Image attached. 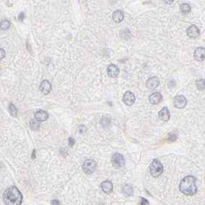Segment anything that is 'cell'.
I'll return each mask as SVG.
<instances>
[{
  "label": "cell",
  "mask_w": 205,
  "mask_h": 205,
  "mask_svg": "<svg viewBox=\"0 0 205 205\" xmlns=\"http://www.w3.org/2000/svg\"><path fill=\"white\" fill-rule=\"evenodd\" d=\"M191 6L189 4L187 3H183V4L181 5V11L183 12V14H187L191 12Z\"/></svg>",
  "instance_id": "19"
},
{
  "label": "cell",
  "mask_w": 205,
  "mask_h": 205,
  "mask_svg": "<svg viewBox=\"0 0 205 205\" xmlns=\"http://www.w3.org/2000/svg\"><path fill=\"white\" fill-rule=\"evenodd\" d=\"M30 127L32 130H37L40 128V123L36 119H32L30 121Z\"/></svg>",
  "instance_id": "21"
},
{
  "label": "cell",
  "mask_w": 205,
  "mask_h": 205,
  "mask_svg": "<svg viewBox=\"0 0 205 205\" xmlns=\"http://www.w3.org/2000/svg\"><path fill=\"white\" fill-rule=\"evenodd\" d=\"M51 204H52V205H60V201H58V200H52L51 201Z\"/></svg>",
  "instance_id": "26"
},
{
  "label": "cell",
  "mask_w": 205,
  "mask_h": 205,
  "mask_svg": "<svg viewBox=\"0 0 205 205\" xmlns=\"http://www.w3.org/2000/svg\"><path fill=\"white\" fill-rule=\"evenodd\" d=\"M180 191L185 195H193L197 191L195 177L193 176H187L184 177L180 183Z\"/></svg>",
  "instance_id": "2"
},
{
  "label": "cell",
  "mask_w": 205,
  "mask_h": 205,
  "mask_svg": "<svg viewBox=\"0 0 205 205\" xmlns=\"http://www.w3.org/2000/svg\"><path fill=\"white\" fill-rule=\"evenodd\" d=\"M96 168V163L94 160L89 159L84 161L83 165V170L84 173H87V174L93 173L95 171Z\"/></svg>",
  "instance_id": "4"
},
{
  "label": "cell",
  "mask_w": 205,
  "mask_h": 205,
  "mask_svg": "<svg viewBox=\"0 0 205 205\" xmlns=\"http://www.w3.org/2000/svg\"><path fill=\"white\" fill-rule=\"evenodd\" d=\"M40 90L43 94H48L52 90V85L48 80H45L40 83Z\"/></svg>",
  "instance_id": "10"
},
{
  "label": "cell",
  "mask_w": 205,
  "mask_h": 205,
  "mask_svg": "<svg viewBox=\"0 0 205 205\" xmlns=\"http://www.w3.org/2000/svg\"><path fill=\"white\" fill-rule=\"evenodd\" d=\"M102 191L106 193H110L113 191V183L110 181H105L101 183Z\"/></svg>",
  "instance_id": "15"
},
{
  "label": "cell",
  "mask_w": 205,
  "mask_h": 205,
  "mask_svg": "<svg viewBox=\"0 0 205 205\" xmlns=\"http://www.w3.org/2000/svg\"><path fill=\"white\" fill-rule=\"evenodd\" d=\"M124 102L127 106H132L134 104L136 97L134 94L130 91H127L124 95Z\"/></svg>",
  "instance_id": "7"
},
{
  "label": "cell",
  "mask_w": 205,
  "mask_h": 205,
  "mask_svg": "<svg viewBox=\"0 0 205 205\" xmlns=\"http://www.w3.org/2000/svg\"><path fill=\"white\" fill-rule=\"evenodd\" d=\"M119 73V68L117 66L114 65V64H111L108 66L107 68V74L110 77L115 78L118 76V74Z\"/></svg>",
  "instance_id": "12"
},
{
  "label": "cell",
  "mask_w": 205,
  "mask_h": 205,
  "mask_svg": "<svg viewBox=\"0 0 205 205\" xmlns=\"http://www.w3.org/2000/svg\"><path fill=\"white\" fill-rule=\"evenodd\" d=\"M124 15L121 10H116L113 13V19L116 22H120L124 20Z\"/></svg>",
  "instance_id": "17"
},
{
  "label": "cell",
  "mask_w": 205,
  "mask_h": 205,
  "mask_svg": "<svg viewBox=\"0 0 205 205\" xmlns=\"http://www.w3.org/2000/svg\"><path fill=\"white\" fill-rule=\"evenodd\" d=\"M24 17H25V16H24V13L23 12H21L19 16V19L20 20H22L23 19Z\"/></svg>",
  "instance_id": "28"
},
{
  "label": "cell",
  "mask_w": 205,
  "mask_h": 205,
  "mask_svg": "<svg viewBox=\"0 0 205 205\" xmlns=\"http://www.w3.org/2000/svg\"><path fill=\"white\" fill-rule=\"evenodd\" d=\"M159 79L157 76H153V77L150 78L149 80H147V86L149 89H151V90H153L158 86L159 85Z\"/></svg>",
  "instance_id": "14"
},
{
  "label": "cell",
  "mask_w": 205,
  "mask_h": 205,
  "mask_svg": "<svg viewBox=\"0 0 205 205\" xmlns=\"http://www.w3.org/2000/svg\"><path fill=\"white\" fill-rule=\"evenodd\" d=\"M74 143H75L74 140L72 137H70V139H69V145H70V147H73V146L74 145Z\"/></svg>",
  "instance_id": "27"
},
{
  "label": "cell",
  "mask_w": 205,
  "mask_h": 205,
  "mask_svg": "<svg viewBox=\"0 0 205 205\" xmlns=\"http://www.w3.org/2000/svg\"><path fill=\"white\" fill-rule=\"evenodd\" d=\"M158 115L160 119H162L163 121H168L170 119V112L168 108L163 107L162 110H160Z\"/></svg>",
  "instance_id": "16"
},
{
  "label": "cell",
  "mask_w": 205,
  "mask_h": 205,
  "mask_svg": "<svg viewBox=\"0 0 205 205\" xmlns=\"http://www.w3.org/2000/svg\"><path fill=\"white\" fill-rule=\"evenodd\" d=\"M134 193V190H133V187H131L129 184H126L124 187H123V193L124 195L127 196V197H129V196H131Z\"/></svg>",
  "instance_id": "18"
},
{
  "label": "cell",
  "mask_w": 205,
  "mask_h": 205,
  "mask_svg": "<svg viewBox=\"0 0 205 205\" xmlns=\"http://www.w3.org/2000/svg\"><path fill=\"white\" fill-rule=\"evenodd\" d=\"M112 163L116 167H121L124 165V158L120 153H115L112 157Z\"/></svg>",
  "instance_id": "6"
},
{
  "label": "cell",
  "mask_w": 205,
  "mask_h": 205,
  "mask_svg": "<svg viewBox=\"0 0 205 205\" xmlns=\"http://www.w3.org/2000/svg\"><path fill=\"white\" fill-rule=\"evenodd\" d=\"M196 86L199 90H203L205 89V80H198L196 81Z\"/></svg>",
  "instance_id": "20"
},
{
  "label": "cell",
  "mask_w": 205,
  "mask_h": 205,
  "mask_svg": "<svg viewBox=\"0 0 205 205\" xmlns=\"http://www.w3.org/2000/svg\"><path fill=\"white\" fill-rule=\"evenodd\" d=\"M163 171V167L162 163L158 160H153L150 166V172L153 177H159Z\"/></svg>",
  "instance_id": "3"
},
{
  "label": "cell",
  "mask_w": 205,
  "mask_h": 205,
  "mask_svg": "<svg viewBox=\"0 0 205 205\" xmlns=\"http://www.w3.org/2000/svg\"><path fill=\"white\" fill-rule=\"evenodd\" d=\"M1 29L2 30H6L8 29L10 27V22H9L8 20H3L1 22Z\"/></svg>",
  "instance_id": "23"
},
{
  "label": "cell",
  "mask_w": 205,
  "mask_h": 205,
  "mask_svg": "<svg viewBox=\"0 0 205 205\" xmlns=\"http://www.w3.org/2000/svg\"><path fill=\"white\" fill-rule=\"evenodd\" d=\"M162 99H163V96H162L161 94L159 93V92L153 93V94L150 96L149 97L150 103L153 104V105H157V104H160L162 101Z\"/></svg>",
  "instance_id": "9"
},
{
  "label": "cell",
  "mask_w": 205,
  "mask_h": 205,
  "mask_svg": "<svg viewBox=\"0 0 205 205\" xmlns=\"http://www.w3.org/2000/svg\"><path fill=\"white\" fill-rule=\"evenodd\" d=\"M0 51H1V58H2V59H3L5 56V51L2 50V49L0 50Z\"/></svg>",
  "instance_id": "29"
},
{
  "label": "cell",
  "mask_w": 205,
  "mask_h": 205,
  "mask_svg": "<svg viewBox=\"0 0 205 205\" xmlns=\"http://www.w3.org/2000/svg\"><path fill=\"white\" fill-rule=\"evenodd\" d=\"M9 110L10 114L12 116V117H16V115H17V109L15 106L14 104H10L9 106Z\"/></svg>",
  "instance_id": "22"
},
{
  "label": "cell",
  "mask_w": 205,
  "mask_h": 205,
  "mask_svg": "<svg viewBox=\"0 0 205 205\" xmlns=\"http://www.w3.org/2000/svg\"><path fill=\"white\" fill-rule=\"evenodd\" d=\"M3 201L6 205H20L22 202V195L17 187L12 186L5 191Z\"/></svg>",
  "instance_id": "1"
},
{
  "label": "cell",
  "mask_w": 205,
  "mask_h": 205,
  "mask_svg": "<svg viewBox=\"0 0 205 205\" xmlns=\"http://www.w3.org/2000/svg\"><path fill=\"white\" fill-rule=\"evenodd\" d=\"M187 34L191 38H196L197 36H199L200 30L195 25H192L187 29Z\"/></svg>",
  "instance_id": "11"
},
{
  "label": "cell",
  "mask_w": 205,
  "mask_h": 205,
  "mask_svg": "<svg viewBox=\"0 0 205 205\" xmlns=\"http://www.w3.org/2000/svg\"><path fill=\"white\" fill-rule=\"evenodd\" d=\"M187 103V99L182 95L176 96L174 97V100H173V104H174L175 107L178 108V109H183L185 107Z\"/></svg>",
  "instance_id": "5"
},
{
  "label": "cell",
  "mask_w": 205,
  "mask_h": 205,
  "mask_svg": "<svg viewBox=\"0 0 205 205\" xmlns=\"http://www.w3.org/2000/svg\"><path fill=\"white\" fill-rule=\"evenodd\" d=\"M193 57L197 61L201 62L205 59V48L197 47L194 51Z\"/></svg>",
  "instance_id": "8"
},
{
  "label": "cell",
  "mask_w": 205,
  "mask_h": 205,
  "mask_svg": "<svg viewBox=\"0 0 205 205\" xmlns=\"http://www.w3.org/2000/svg\"><path fill=\"white\" fill-rule=\"evenodd\" d=\"M177 135L175 134H169V140L170 141H174L177 140Z\"/></svg>",
  "instance_id": "24"
},
{
  "label": "cell",
  "mask_w": 205,
  "mask_h": 205,
  "mask_svg": "<svg viewBox=\"0 0 205 205\" xmlns=\"http://www.w3.org/2000/svg\"><path fill=\"white\" fill-rule=\"evenodd\" d=\"M35 152H36V150H34L33 153H32V158H35Z\"/></svg>",
  "instance_id": "30"
},
{
  "label": "cell",
  "mask_w": 205,
  "mask_h": 205,
  "mask_svg": "<svg viewBox=\"0 0 205 205\" xmlns=\"http://www.w3.org/2000/svg\"><path fill=\"white\" fill-rule=\"evenodd\" d=\"M140 205H149V202L145 198H140Z\"/></svg>",
  "instance_id": "25"
},
{
  "label": "cell",
  "mask_w": 205,
  "mask_h": 205,
  "mask_svg": "<svg viewBox=\"0 0 205 205\" xmlns=\"http://www.w3.org/2000/svg\"><path fill=\"white\" fill-rule=\"evenodd\" d=\"M35 118L37 121L42 122L46 121V119L49 118V114H47V112L44 111V110H40L37 112H36L35 114Z\"/></svg>",
  "instance_id": "13"
}]
</instances>
